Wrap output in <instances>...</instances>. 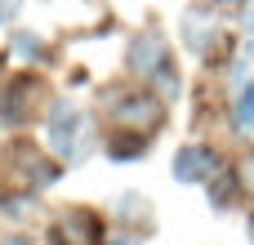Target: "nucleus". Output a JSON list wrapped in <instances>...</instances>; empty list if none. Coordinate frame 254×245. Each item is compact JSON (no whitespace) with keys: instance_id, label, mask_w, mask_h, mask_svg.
I'll return each instance as SVG.
<instances>
[{"instance_id":"nucleus-1","label":"nucleus","mask_w":254,"mask_h":245,"mask_svg":"<svg viewBox=\"0 0 254 245\" xmlns=\"http://www.w3.org/2000/svg\"><path fill=\"white\" fill-rule=\"evenodd\" d=\"M112 121H116V125H129V129H156V121H161V103H156L152 94H125V98L116 103Z\"/></svg>"},{"instance_id":"nucleus-2","label":"nucleus","mask_w":254,"mask_h":245,"mask_svg":"<svg viewBox=\"0 0 254 245\" xmlns=\"http://www.w3.org/2000/svg\"><path fill=\"white\" fill-rule=\"evenodd\" d=\"M165 62H170V49H165V40H161L156 31H143V36L129 45V67H134L138 76H156Z\"/></svg>"},{"instance_id":"nucleus-3","label":"nucleus","mask_w":254,"mask_h":245,"mask_svg":"<svg viewBox=\"0 0 254 245\" xmlns=\"http://www.w3.org/2000/svg\"><path fill=\"white\" fill-rule=\"evenodd\" d=\"M214 170H219V161H214L210 147H179V156H174V179L179 183H201Z\"/></svg>"},{"instance_id":"nucleus-4","label":"nucleus","mask_w":254,"mask_h":245,"mask_svg":"<svg viewBox=\"0 0 254 245\" xmlns=\"http://www.w3.org/2000/svg\"><path fill=\"white\" fill-rule=\"evenodd\" d=\"M76 129H80V112L67 107V103H58L49 112V138H54V147L63 156H76Z\"/></svg>"},{"instance_id":"nucleus-5","label":"nucleus","mask_w":254,"mask_h":245,"mask_svg":"<svg viewBox=\"0 0 254 245\" xmlns=\"http://www.w3.org/2000/svg\"><path fill=\"white\" fill-rule=\"evenodd\" d=\"M237 129H254V80H246V89H241V98H237Z\"/></svg>"},{"instance_id":"nucleus-6","label":"nucleus","mask_w":254,"mask_h":245,"mask_svg":"<svg viewBox=\"0 0 254 245\" xmlns=\"http://www.w3.org/2000/svg\"><path fill=\"white\" fill-rule=\"evenodd\" d=\"M156 85H161L165 94H170V89H179V71H170V62H165V67L156 71Z\"/></svg>"},{"instance_id":"nucleus-7","label":"nucleus","mask_w":254,"mask_h":245,"mask_svg":"<svg viewBox=\"0 0 254 245\" xmlns=\"http://www.w3.org/2000/svg\"><path fill=\"white\" fill-rule=\"evenodd\" d=\"M18 54H31V58H40V45H36V36H18Z\"/></svg>"},{"instance_id":"nucleus-8","label":"nucleus","mask_w":254,"mask_h":245,"mask_svg":"<svg viewBox=\"0 0 254 245\" xmlns=\"http://www.w3.org/2000/svg\"><path fill=\"white\" fill-rule=\"evenodd\" d=\"M107 245H138L134 237H116V241H107Z\"/></svg>"},{"instance_id":"nucleus-9","label":"nucleus","mask_w":254,"mask_h":245,"mask_svg":"<svg viewBox=\"0 0 254 245\" xmlns=\"http://www.w3.org/2000/svg\"><path fill=\"white\" fill-rule=\"evenodd\" d=\"M0 245H31L27 237H9V241H0Z\"/></svg>"},{"instance_id":"nucleus-10","label":"nucleus","mask_w":254,"mask_h":245,"mask_svg":"<svg viewBox=\"0 0 254 245\" xmlns=\"http://www.w3.org/2000/svg\"><path fill=\"white\" fill-rule=\"evenodd\" d=\"M250 241H254V223H250Z\"/></svg>"}]
</instances>
